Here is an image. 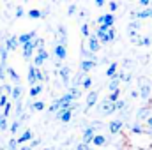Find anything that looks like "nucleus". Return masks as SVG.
<instances>
[{
    "label": "nucleus",
    "instance_id": "obj_1",
    "mask_svg": "<svg viewBox=\"0 0 152 150\" xmlns=\"http://www.w3.org/2000/svg\"><path fill=\"white\" fill-rule=\"evenodd\" d=\"M48 78L50 76L46 74V73H42L39 67H34V66H28V74H27V81L30 83V87H34V85H37L41 81H48Z\"/></svg>",
    "mask_w": 152,
    "mask_h": 150
},
{
    "label": "nucleus",
    "instance_id": "obj_2",
    "mask_svg": "<svg viewBox=\"0 0 152 150\" xmlns=\"http://www.w3.org/2000/svg\"><path fill=\"white\" fill-rule=\"evenodd\" d=\"M36 50H37V37L23 44V58H25V60L32 58V55L36 53Z\"/></svg>",
    "mask_w": 152,
    "mask_h": 150
},
{
    "label": "nucleus",
    "instance_id": "obj_3",
    "mask_svg": "<svg viewBox=\"0 0 152 150\" xmlns=\"http://www.w3.org/2000/svg\"><path fill=\"white\" fill-rule=\"evenodd\" d=\"M48 58H50L48 51H46L44 48H37V50H36V57H34V64H32V66L41 69V66H42V64H44Z\"/></svg>",
    "mask_w": 152,
    "mask_h": 150
},
{
    "label": "nucleus",
    "instance_id": "obj_4",
    "mask_svg": "<svg viewBox=\"0 0 152 150\" xmlns=\"http://www.w3.org/2000/svg\"><path fill=\"white\" fill-rule=\"evenodd\" d=\"M97 23L99 25H103V27H106V28H112L115 23V16L112 12H108V14H103V16H99L97 18Z\"/></svg>",
    "mask_w": 152,
    "mask_h": 150
},
{
    "label": "nucleus",
    "instance_id": "obj_5",
    "mask_svg": "<svg viewBox=\"0 0 152 150\" xmlns=\"http://www.w3.org/2000/svg\"><path fill=\"white\" fill-rule=\"evenodd\" d=\"M151 94H152V88L149 87V83H143V81H140L138 97H142L143 101H147V99H151Z\"/></svg>",
    "mask_w": 152,
    "mask_h": 150
},
{
    "label": "nucleus",
    "instance_id": "obj_6",
    "mask_svg": "<svg viewBox=\"0 0 152 150\" xmlns=\"http://www.w3.org/2000/svg\"><path fill=\"white\" fill-rule=\"evenodd\" d=\"M115 39H117V32H115V28L112 27V28H108V30L104 32V36L99 39V42H101V44H108V42H113Z\"/></svg>",
    "mask_w": 152,
    "mask_h": 150
},
{
    "label": "nucleus",
    "instance_id": "obj_7",
    "mask_svg": "<svg viewBox=\"0 0 152 150\" xmlns=\"http://www.w3.org/2000/svg\"><path fill=\"white\" fill-rule=\"evenodd\" d=\"M87 42H88V51H90V53H97V51H99L101 42L97 41L96 36H88V37H87Z\"/></svg>",
    "mask_w": 152,
    "mask_h": 150
},
{
    "label": "nucleus",
    "instance_id": "obj_8",
    "mask_svg": "<svg viewBox=\"0 0 152 150\" xmlns=\"http://www.w3.org/2000/svg\"><path fill=\"white\" fill-rule=\"evenodd\" d=\"M55 117H57L60 122L67 124V122H71V118H73V111H71V110H58V111L55 113Z\"/></svg>",
    "mask_w": 152,
    "mask_h": 150
},
{
    "label": "nucleus",
    "instance_id": "obj_9",
    "mask_svg": "<svg viewBox=\"0 0 152 150\" xmlns=\"http://www.w3.org/2000/svg\"><path fill=\"white\" fill-rule=\"evenodd\" d=\"M131 18H133V20H145V18H152V7H147V9L138 11V12H131Z\"/></svg>",
    "mask_w": 152,
    "mask_h": 150
},
{
    "label": "nucleus",
    "instance_id": "obj_10",
    "mask_svg": "<svg viewBox=\"0 0 152 150\" xmlns=\"http://www.w3.org/2000/svg\"><path fill=\"white\" fill-rule=\"evenodd\" d=\"M94 136H96V129H94V127H85V131H83V141H81V143L90 145Z\"/></svg>",
    "mask_w": 152,
    "mask_h": 150
},
{
    "label": "nucleus",
    "instance_id": "obj_11",
    "mask_svg": "<svg viewBox=\"0 0 152 150\" xmlns=\"http://www.w3.org/2000/svg\"><path fill=\"white\" fill-rule=\"evenodd\" d=\"M55 57L60 60H66L67 57V46H62V44H55Z\"/></svg>",
    "mask_w": 152,
    "mask_h": 150
},
{
    "label": "nucleus",
    "instance_id": "obj_12",
    "mask_svg": "<svg viewBox=\"0 0 152 150\" xmlns=\"http://www.w3.org/2000/svg\"><path fill=\"white\" fill-rule=\"evenodd\" d=\"M30 140H34V133H32L30 129H27V131H23V134L16 140V143H18V145H25V143H28Z\"/></svg>",
    "mask_w": 152,
    "mask_h": 150
},
{
    "label": "nucleus",
    "instance_id": "obj_13",
    "mask_svg": "<svg viewBox=\"0 0 152 150\" xmlns=\"http://www.w3.org/2000/svg\"><path fill=\"white\" fill-rule=\"evenodd\" d=\"M18 46H20V44H18V37H16V36H11V37L5 39V46H4V48H5L7 51H14V50H18Z\"/></svg>",
    "mask_w": 152,
    "mask_h": 150
},
{
    "label": "nucleus",
    "instance_id": "obj_14",
    "mask_svg": "<svg viewBox=\"0 0 152 150\" xmlns=\"http://www.w3.org/2000/svg\"><path fill=\"white\" fill-rule=\"evenodd\" d=\"M99 106H101V111L104 113V115H112V113H115V104L113 103H110L108 99H104Z\"/></svg>",
    "mask_w": 152,
    "mask_h": 150
},
{
    "label": "nucleus",
    "instance_id": "obj_15",
    "mask_svg": "<svg viewBox=\"0 0 152 150\" xmlns=\"http://www.w3.org/2000/svg\"><path fill=\"white\" fill-rule=\"evenodd\" d=\"M58 76H60L62 83H69V79H71V69H69L67 66H62V67L58 69Z\"/></svg>",
    "mask_w": 152,
    "mask_h": 150
},
{
    "label": "nucleus",
    "instance_id": "obj_16",
    "mask_svg": "<svg viewBox=\"0 0 152 150\" xmlns=\"http://www.w3.org/2000/svg\"><path fill=\"white\" fill-rule=\"evenodd\" d=\"M122 127H124V122H122V120H112L110 125H108V129H110L112 134H118V133L122 131Z\"/></svg>",
    "mask_w": 152,
    "mask_h": 150
},
{
    "label": "nucleus",
    "instance_id": "obj_17",
    "mask_svg": "<svg viewBox=\"0 0 152 150\" xmlns=\"http://www.w3.org/2000/svg\"><path fill=\"white\" fill-rule=\"evenodd\" d=\"M97 99H99V92L90 90V94L87 95V106H88V108H94V106L97 104Z\"/></svg>",
    "mask_w": 152,
    "mask_h": 150
},
{
    "label": "nucleus",
    "instance_id": "obj_18",
    "mask_svg": "<svg viewBox=\"0 0 152 150\" xmlns=\"http://www.w3.org/2000/svg\"><path fill=\"white\" fill-rule=\"evenodd\" d=\"M18 37V44H25V42H28V41H32V39L37 37V34L36 32H27V34H21V36H16Z\"/></svg>",
    "mask_w": 152,
    "mask_h": 150
},
{
    "label": "nucleus",
    "instance_id": "obj_19",
    "mask_svg": "<svg viewBox=\"0 0 152 150\" xmlns=\"http://www.w3.org/2000/svg\"><path fill=\"white\" fill-rule=\"evenodd\" d=\"M96 64H97V62H94V60L83 58V60H81V73H88L90 69H94V67H96Z\"/></svg>",
    "mask_w": 152,
    "mask_h": 150
},
{
    "label": "nucleus",
    "instance_id": "obj_20",
    "mask_svg": "<svg viewBox=\"0 0 152 150\" xmlns=\"http://www.w3.org/2000/svg\"><path fill=\"white\" fill-rule=\"evenodd\" d=\"M118 85H120V79H118V76L115 73L112 78H110V83H108V90L110 92H115V90H118Z\"/></svg>",
    "mask_w": 152,
    "mask_h": 150
},
{
    "label": "nucleus",
    "instance_id": "obj_21",
    "mask_svg": "<svg viewBox=\"0 0 152 150\" xmlns=\"http://www.w3.org/2000/svg\"><path fill=\"white\" fill-rule=\"evenodd\" d=\"M21 94H23V90H21V85H16V87H12V90H11V97H12L14 101H20V99H21Z\"/></svg>",
    "mask_w": 152,
    "mask_h": 150
},
{
    "label": "nucleus",
    "instance_id": "obj_22",
    "mask_svg": "<svg viewBox=\"0 0 152 150\" xmlns=\"http://www.w3.org/2000/svg\"><path fill=\"white\" fill-rule=\"evenodd\" d=\"M151 110H152V108H149V106L140 108V110H138V113H136V118H138V120H143L145 117H151Z\"/></svg>",
    "mask_w": 152,
    "mask_h": 150
},
{
    "label": "nucleus",
    "instance_id": "obj_23",
    "mask_svg": "<svg viewBox=\"0 0 152 150\" xmlns=\"http://www.w3.org/2000/svg\"><path fill=\"white\" fill-rule=\"evenodd\" d=\"M92 145H96V147H103V145H106V138H104L103 134H96V136L92 138Z\"/></svg>",
    "mask_w": 152,
    "mask_h": 150
},
{
    "label": "nucleus",
    "instance_id": "obj_24",
    "mask_svg": "<svg viewBox=\"0 0 152 150\" xmlns=\"http://www.w3.org/2000/svg\"><path fill=\"white\" fill-rule=\"evenodd\" d=\"M41 92H42V85H41V83H37V85L30 87V90H28V95H30V97L34 99V97H37Z\"/></svg>",
    "mask_w": 152,
    "mask_h": 150
},
{
    "label": "nucleus",
    "instance_id": "obj_25",
    "mask_svg": "<svg viewBox=\"0 0 152 150\" xmlns=\"http://www.w3.org/2000/svg\"><path fill=\"white\" fill-rule=\"evenodd\" d=\"M28 108H30L32 111H42V110L46 108V104H44L42 101H36V103H32V104H30Z\"/></svg>",
    "mask_w": 152,
    "mask_h": 150
},
{
    "label": "nucleus",
    "instance_id": "obj_26",
    "mask_svg": "<svg viewBox=\"0 0 152 150\" xmlns=\"http://www.w3.org/2000/svg\"><path fill=\"white\" fill-rule=\"evenodd\" d=\"M117 69H118V64H117V62H112V64L108 66V69H106V76H108V78H112V76L117 73Z\"/></svg>",
    "mask_w": 152,
    "mask_h": 150
},
{
    "label": "nucleus",
    "instance_id": "obj_27",
    "mask_svg": "<svg viewBox=\"0 0 152 150\" xmlns=\"http://www.w3.org/2000/svg\"><path fill=\"white\" fill-rule=\"evenodd\" d=\"M7 74H9V78H11L14 83H20V74H18L12 67H7Z\"/></svg>",
    "mask_w": 152,
    "mask_h": 150
},
{
    "label": "nucleus",
    "instance_id": "obj_28",
    "mask_svg": "<svg viewBox=\"0 0 152 150\" xmlns=\"http://www.w3.org/2000/svg\"><path fill=\"white\" fill-rule=\"evenodd\" d=\"M117 76H118V79H120V81H126V83H129V81L133 79V78H131V74H129V73H126V71H118V73H117Z\"/></svg>",
    "mask_w": 152,
    "mask_h": 150
},
{
    "label": "nucleus",
    "instance_id": "obj_29",
    "mask_svg": "<svg viewBox=\"0 0 152 150\" xmlns=\"http://www.w3.org/2000/svg\"><path fill=\"white\" fill-rule=\"evenodd\" d=\"M106 99H108L110 103H115V101H118V99H120V88H118V90H115V92H110V95H108Z\"/></svg>",
    "mask_w": 152,
    "mask_h": 150
},
{
    "label": "nucleus",
    "instance_id": "obj_30",
    "mask_svg": "<svg viewBox=\"0 0 152 150\" xmlns=\"http://www.w3.org/2000/svg\"><path fill=\"white\" fill-rule=\"evenodd\" d=\"M115 111H122V110H126V101L124 99H118V101H115Z\"/></svg>",
    "mask_w": 152,
    "mask_h": 150
},
{
    "label": "nucleus",
    "instance_id": "obj_31",
    "mask_svg": "<svg viewBox=\"0 0 152 150\" xmlns=\"http://www.w3.org/2000/svg\"><path fill=\"white\" fill-rule=\"evenodd\" d=\"M92 81H94V79H92V78H90V76H85V78H83V81H81V87H83V88H87V90H88V88H90V87H92Z\"/></svg>",
    "mask_w": 152,
    "mask_h": 150
},
{
    "label": "nucleus",
    "instance_id": "obj_32",
    "mask_svg": "<svg viewBox=\"0 0 152 150\" xmlns=\"http://www.w3.org/2000/svg\"><path fill=\"white\" fill-rule=\"evenodd\" d=\"M58 108H60V103H58V99H55V101L51 103V106L48 108V111L50 113H57L58 111Z\"/></svg>",
    "mask_w": 152,
    "mask_h": 150
},
{
    "label": "nucleus",
    "instance_id": "obj_33",
    "mask_svg": "<svg viewBox=\"0 0 152 150\" xmlns=\"http://www.w3.org/2000/svg\"><path fill=\"white\" fill-rule=\"evenodd\" d=\"M27 14H28V18H32V20H37V18H41V11H39V9H30Z\"/></svg>",
    "mask_w": 152,
    "mask_h": 150
},
{
    "label": "nucleus",
    "instance_id": "obj_34",
    "mask_svg": "<svg viewBox=\"0 0 152 150\" xmlns=\"http://www.w3.org/2000/svg\"><path fill=\"white\" fill-rule=\"evenodd\" d=\"M80 30H81V36H83V37H88V36H90L88 23H81V28H80Z\"/></svg>",
    "mask_w": 152,
    "mask_h": 150
},
{
    "label": "nucleus",
    "instance_id": "obj_35",
    "mask_svg": "<svg viewBox=\"0 0 152 150\" xmlns=\"http://www.w3.org/2000/svg\"><path fill=\"white\" fill-rule=\"evenodd\" d=\"M7 50L5 48H0V64H7Z\"/></svg>",
    "mask_w": 152,
    "mask_h": 150
},
{
    "label": "nucleus",
    "instance_id": "obj_36",
    "mask_svg": "<svg viewBox=\"0 0 152 150\" xmlns=\"http://www.w3.org/2000/svg\"><path fill=\"white\" fill-rule=\"evenodd\" d=\"M20 125H21V122H20V120H16V122H12V124H11L9 131H11L12 134H16V133H18V129H20Z\"/></svg>",
    "mask_w": 152,
    "mask_h": 150
},
{
    "label": "nucleus",
    "instance_id": "obj_37",
    "mask_svg": "<svg viewBox=\"0 0 152 150\" xmlns=\"http://www.w3.org/2000/svg\"><path fill=\"white\" fill-rule=\"evenodd\" d=\"M131 133H133V134H142V133H143V129H142V125H140V124H134V125H131Z\"/></svg>",
    "mask_w": 152,
    "mask_h": 150
},
{
    "label": "nucleus",
    "instance_id": "obj_38",
    "mask_svg": "<svg viewBox=\"0 0 152 150\" xmlns=\"http://www.w3.org/2000/svg\"><path fill=\"white\" fill-rule=\"evenodd\" d=\"M0 129H2V131H7V129H9V125H7V118L2 117V115H0Z\"/></svg>",
    "mask_w": 152,
    "mask_h": 150
},
{
    "label": "nucleus",
    "instance_id": "obj_39",
    "mask_svg": "<svg viewBox=\"0 0 152 150\" xmlns=\"http://www.w3.org/2000/svg\"><path fill=\"white\" fill-rule=\"evenodd\" d=\"M69 94H71V95H73V99H78V97H80V88H76V87H71V88H69Z\"/></svg>",
    "mask_w": 152,
    "mask_h": 150
},
{
    "label": "nucleus",
    "instance_id": "obj_40",
    "mask_svg": "<svg viewBox=\"0 0 152 150\" xmlns=\"http://www.w3.org/2000/svg\"><path fill=\"white\" fill-rule=\"evenodd\" d=\"M2 110H4V111H2V117H5V118H7V117H9V113H11V103H5V106H4Z\"/></svg>",
    "mask_w": 152,
    "mask_h": 150
},
{
    "label": "nucleus",
    "instance_id": "obj_41",
    "mask_svg": "<svg viewBox=\"0 0 152 150\" xmlns=\"http://www.w3.org/2000/svg\"><path fill=\"white\" fill-rule=\"evenodd\" d=\"M140 27H142L140 20H133V21H131V25H129V28H131V30H138Z\"/></svg>",
    "mask_w": 152,
    "mask_h": 150
},
{
    "label": "nucleus",
    "instance_id": "obj_42",
    "mask_svg": "<svg viewBox=\"0 0 152 150\" xmlns=\"http://www.w3.org/2000/svg\"><path fill=\"white\" fill-rule=\"evenodd\" d=\"M21 113H23V103H21V99H20V101H16V115L20 117Z\"/></svg>",
    "mask_w": 152,
    "mask_h": 150
},
{
    "label": "nucleus",
    "instance_id": "obj_43",
    "mask_svg": "<svg viewBox=\"0 0 152 150\" xmlns=\"http://www.w3.org/2000/svg\"><path fill=\"white\" fill-rule=\"evenodd\" d=\"M14 14H16V18H23V16H25V9L20 5V7H16V12H14Z\"/></svg>",
    "mask_w": 152,
    "mask_h": 150
},
{
    "label": "nucleus",
    "instance_id": "obj_44",
    "mask_svg": "<svg viewBox=\"0 0 152 150\" xmlns=\"http://www.w3.org/2000/svg\"><path fill=\"white\" fill-rule=\"evenodd\" d=\"M75 12H76V5L71 4V5L67 7V14H69V16H75Z\"/></svg>",
    "mask_w": 152,
    "mask_h": 150
},
{
    "label": "nucleus",
    "instance_id": "obj_45",
    "mask_svg": "<svg viewBox=\"0 0 152 150\" xmlns=\"http://www.w3.org/2000/svg\"><path fill=\"white\" fill-rule=\"evenodd\" d=\"M115 11H118V5H117V2H113V0H112V2H110V12L113 14Z\"/></svg>",
    "mask_w": 152,
    "mask_h": 150
},
{
    "label": "nucleus",
    "instance_id": "obj_46",
    "mask_svg": "<svg viewBox=\"0 0 152 150\" xmlns=\"http://www.w3.org/2000/svg\"><path fill=\"white\" fill-rule=\"evenodd\" d=\"M5 103H9V99H7V95H5V94H2V95H0V106L4 108V106H5Z\"/></svg>",
    "mask_w": 152,
    "mask_h": 150
},
{
    "label": "nucleus",
    "instance_id": "obj_47",
    "mask_svg": "<svg viewBox=\"0 0 152 150\" xmlns=\"http://www.w3.org/2000/svg\"><path fill=\"white\" fill-rule=\"evenodd\" d=\"M145 124H147V129H149V133H152V115H151V117H147Z\"/></svg>",
    "mask_w": 152,
    "mask_h": 150
},
{
    "label": "nucleus",
    "instance_id": "obj_48",
    "mask_svg": "<svg viewBox=\"0 0 152 150\" xmlns=\"http://www.w3.org/2000/svg\"><path fill=\"white\" fill-rule=\"evenodd\" d=\"M18 149V143H16V140H11L9 141V150H16Z\"/></svg>",
    "mask_w": 152,
    "mask_h": 150
},
{
    "label": "nucleus",
    "instance_id": "obj_49",
    "mask_svg": "<svg viewBox=\"0 0 152 150\" xmlns=\"http://www.w3.org/2000/svg\"><path fill=\"white\" fill-rule=\"evenodd\" d=\"M76 149H78V150H90V145H85V143H80V145H76Z\"/></svg>",
    "mask_w": 152,
    "mask_h": 150
},
{
    "label": "nucleus",
    "instance_id": "obj_50",
    "mask_svg": "<svg viewBox=\"0 0 152 150\" xmlns=\"http://www.w3.org/2000/svg\"><path fill=\"white\" fill-rule=\"evenodd\" d=\"M30 143H32V149H34V147H39V145H41V140H39V138H36V140H30Z\"/></svg>",
    "mask_w": 152,
    "mask_h": 150
},
{
    "label": "nucleus",
    "instance_id": "obj_51",
    "mask_svg": "<svg viewBox=\"0 0 152 150\" xmlns=\"http://www.w3.org/2000/svg\"><path fill=\"white\" fill-rule=\"evenodd\" d=\"M140 5L142 7H149L151 5V0H140Z\"/></svg>",
    "mask_w": 152,
    "mask_h": 150
},
{
    "label": "nucleus",
    "instance_id": "obj_52",
    "mask_svg": "<svg viewBox=\"0 0 152 150\" xmlns=\"http://www.w3.org/2000/svg\"><path fill=\"white\" fill-rule=\"evenodd\" d=\"M129 95H131L133 99H136V97H138V90H131V94H129Z\"/></svg>",
    "mask_w": 152,
    "mask_h": 150
},
{
    "label": "nucleus",
    "instance_id": "obj_53",
    "mask_svg": "<svg viewBox=\"0 0 152 150\" xmlns=\"http://www.w3.org/2000/svg\"><path fill=\"white\" fill-rule=\"evenodd\" d=\"M129 66H131V60H129V58H126V60H124V67H126V69H127V67H129Z\"/></svg>",
    "mask_w": 152,
    "mask_h": 150
},
{
    "label": "nucleus",
    "instance_id": "obj_54",
    "mask_svg": "<svg viewBox=\"0 0 152 150\" xmlns=\"http://www.w3.org/2000/svg\"><path fill=\"white\" fill-rule=\"evenodd\" d=\"M96 5H97V7H103V5H104V0H96Z\"/></svg>",
    "mask_w": 152,
    "mask_h": 150
},
{
    "label": "nucleus",
    "instance_id": "obj_55",
    "mask_svg": "<svg viewBox=\"0 0 152 150\" xmlns=\"http://www.w3.org/2000/svg\"><path fill=\"white\" fill-rule=\"evenodd\" d=\"M48 16V9H44V11H41V18H46Z\"/></svg>",
    "mask_w": 152,
    "mask_h": 150
},
{
    "label": "nucleus",
    "instance_id": "obj_56",
    "mask_svg": "<svg viewBox=\"0 0 152 150\" xmlns=\"http://www.w3.org/2000/svg\"><path fill=\"white\" fill-rule=\"evenodd\" d=\"M20 150H34V149H32V147H27V145H21V149Z\"/></svg>",
    "mask_w": 152,
    "mask_h": 150
},
{
    "label": "nucleus",
    "instance_id": "obj_57",
    "mask_svg": "<svg viewBox=\"0 0 152 150\" xmlns=\"http://www.w3.org/2000/svg\"><path fill=\"white\" fill-rule=\"evenodd\" d=\"M42 150H53V149H42Z\"/></svg>",
    "mask_w": 152,
    "mask_h": 150
},
{
    "label": "nucleus",
    "instance_id": "obj_58",
    "mask_svg": "<svg viewBox=\"0 0 152 150\" xmlns=\"http://www.w3.org/2000/svg\"><path fill=\"white\" fill-rule=\"evenodd\" d=\"M138 150H145V149H138Z\"/></svg>",
    "mask_w": 152,
    "mask_h": 150
},
{
    "label": "nucleus",
    "instance_id": "obj_59",
    "mask_svg": "<svg viewBox=\"0 0 152 150\" xmlns=\"http://www.w3.org/2000/svg\"><path fill=\"white\" fill-rule=\"evenodd\" d=\"M151 4H152V0H151Z\"/></svg>",
    "mask_w": 152,
    "mask_h": 150
},
{
    "label": "nucleus",
    "instance_id": "obj_60",
    "mask_svg": "<svg viewBox=\"0 0 152 150\" xmlns=\"http://www.w3.org/2000/svg\"><path fill=\"white\" fill-rule=\"evenodd\" d=\"M151 41H152V39H151Z\"/></svg>",
    "mask_w": 152,
    "mask_h": 150
}]
</instances>
